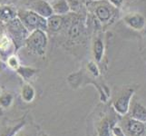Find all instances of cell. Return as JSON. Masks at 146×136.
Here are the masks:
<instances>
[{
  "mask_svg": "<svg viewBox=\"0 0 146 136\" xmlns=\"http://www.w3.org/2000/svg\"><path fill=\"white\" fill-rule=\"evenodd\" d=\"M94 1H97V0H94Z\"/></svg>",
  "mask_w": 146,
  "mask_h": 136,
  "instance_id": "19",
  "label": "cell"
},
{
  "mask_svg": "<svg viewBox=\"0 0 146 136\" xmlns=\"http://www.w3.org/2000/svg\"><path fill=\"white\" fill-rule=\"evenodd\" d=\"M88 70L90 73H92L94 76L97 77L100 75V71H99V68L97 66V64H95L94 62H90L88 63Z\"/></svg>",
  "mask_w": 146,
  "mask_h": 136,
  "instance_id": "14",
  "label": "cell"
},
{
  "mask_svg": "<svg viewBox=\"0 0 146 136\" xmlns=\"http://www.w3.org/2000/svg\"><path fill=\"white\" fill-rule=\"evenodd\" d=\"M130 117L146 123V107L142 103L134 102L131 109Z\"/></svg>",
  "mask_w": 146,
  "mask_h": 136,
  "instance_id": "7",
  "label": "cell"
},
{
  "mask_svg": "<svg viewBox=\"0 0 146 136\" xmlns=\"http://www.w3.org/2000/svg\"><path fill=\"white\" fill-rule=\"evenodd\" d=\"M62 25H63V19L58 16L52 17L48 21V27L53 31H58L61 28Z\"/></svg>",
  "mask_w": 146,
  "mask_h": 136,
  "instance_id": "12",
  "label": "cell"
},
{
  "mask_svg": "<svg viewBox=\"0 0 146 136\" xmlns=\"http://www.w3.org/2000/svg\"><path fill=\"white\" fill-rule=\"evenodd\" d=\"M123 21L128 27L136 31H142L146 26V18L139 13L127 14L123 17Z\"/></svg>",
  "mask_w": 146,
  "mask_h": 136,
  "instance_id": "4",
  "label": "cell"
},
{
  "mask_svg": "<svg viewBox=\"0 0 146 136\" xmlns=\"http://www.w3.org/2000/svg\"><path fill=\"white\" fill-rule=\"evenodd\" d=\"M34 95H35V92L31 86H29V85L25 86L24 91H23V98L26 102H30V101H32L34 98Z\"/></svg>",
  "mask_w": 146,
  "mask_h": 136,
  "instance_id": "13",
  "label": "cell"
},
{
  "mask_svg": "<svg viewBox=\"0 0 146 136\" xmlns=\"http://www.w3.org/2000/svg\"><path fill=\"white\" fill-rule=\"evenodd\" d=\"M133 94L134 90L132 88H128L124 90V92H123L122 94H120L117 99L113 102V109L119 115L123 116V115L127 114L130 110L131 100H132Z\"/></svg>",
  "mask_w": 146,
  "mask_h": 136,
  "instance_id": "2",
  "label": "cell"
},
{
  "mask_svg": "<svg viewBox=\"0 0 146 136\" xmlns=\"http://www.w3.org/2000/svg\"><path fill=\"white\" fill-rule=\"evenodd\" d=\"M26 21L31 27H37V28H44L46 27V22L43 17L37 16L36 14L30 13L27 14L26 17Z\"/></svg>",
  "mask_w": 146,
  "mask_h": 136,
  "instance_id": "9",
  "label": "cell"
},
{
  "mask_svg": "<svg viewBox=\"0 0 146 136\" xmlns=\"http://www.w3.org/2000/svg\"><path fill=\"white\" fill-rule=\"evenodd\" d=\"M0 103H1L5 107L8 106L11 103V96H9V95H5L3 96L1 99H0Z\"/></svg>",
  "mask_w": 146,
  "mask_h": 136,
  "instance_id": "15",
  "label": "cell"
},
{
  "mask_svg": "<svg viewBox=\"0 0 146 136\" xmlns=\"http://www.w3.org/2000/svg\"><path fill=\"white\" fill-rule=\"evenodd\" d=\"M117 121L113 118H104L97 126V136H111Z\"/></svg>",
  "mask_w": 146,
  "mask_h": 136,
  "instance_id": "6",
  "label": "cell"
},
{
  "mask_svg": "<svg viewBox=\"0 0 146 136\" xmlns=\"http://www.w3.org/2000/svg\"><path fill=\"white\" fill-rule=\"evenodd\" d=\"M92 7L95 17L101 24L109 23L114 17L115 11H116V7L113 5H112L109 1H104V0L94 1Z\"/></svg>",
  "mask_w": 146,
  "mask_h": 136,
  "instance_id": "1",
  "label": "cell"
},
{
  "mask_svg": "<svg viewBox=\"0 0 146 136\" xmlns=\"http://www.w3.org/2000/svg\"><path fill=\"white\" fill-rule=\"evenodd\" d=\"M123 132L126 136H145L146 135V125L144 123L140 122L129 117L124 121Z\"/></svg>",
  "mask_w": 146,
  "mask_h": 136,
  "instance_id": "3",
  "label": "cell"
},
{
  "mask_svg": "<svg viewBox=\"0 0 146 136\" xmlns=\"http://www.w3.org/2000/svg\"><path fill=\"white\" fill-rule=\"evenodd\" d=\"M104 53V44L101 36H96L93 43V54L96 62H101Z\"/></svg>",
  "mask_w": 146,
  "mask_h": 136,
  "instance_id": "8",
  "label": "cell"
},
{
  "mask_svg": "<svg viewBox=\"0 0 146 136\" xmlns=\"http://www.w3.org/2000/svg\"><path fill=\"white\" fill-rule=\"evenodd\" d=\"M54 11L58 15H64L69 12L70 7L67 0H58L54 5Z\"/></svg>",
  "mask_w": 146,
  "mask_h": 136,
  "instance_id": "11",
  "label": "cell"
},
{
  "mask_svg": "<svg viewBox=\"0 0 146 136\" xmlns=\"http://www.w3.org/2000/svg\"><path fill=\"white\" fill-rule=\"evenodd\" d=\"M113 133L114 136H126L123 132L122 128L119 126H114L113 129Z\"/></svg>",
  "mask_w": 146,
  "mask_h": 136,
  "instance_id": "16",
  "label": "cell"
},
{
  "mask_svg": "<svg viewBox=\"0 0 146 136\" xmlns=\"http://www.w3.org/2000/svg\"><path fill=\"white\" fill-rule=\"evenodd\" d=\"M29 43L31 47L35 49V51H36L39 54H43L44 47L46 45V34L41 31H36V33H34Z\"/></svg>",
  "mask_w": 146,
  "mask_h": 136,
  "instance_id": "5",
  "label": "cell"
},
{
  "mask_svg": "<svg viewBox=\"0 0 146 136\" xmlns=\"http://www.w3.org/2000/svg\"><path fill=\"white\" fill-rule=\"evenodd\" d=\"M83 33V28L81 24L79 23L78 20H74L72 22L71 26L68 28V34L69 36L74 40H77L82 36Z\"/></svg>",
  "mask_w": 146,
  "mask_h": 136,
  "instance_id": "10",
  "label": "cell"
},
{
  "mask_svg": "<svg viewBox=\"0 0 146 136\" xmlns=\"http://www.w3.org/2000/svg\"><path fill=\"white\" fill-rule=\"evenodd\" d=\"M23 125H24L23 123L17 125V127H15V128H14V129H12L11 131H9V132H8L6 135H5V136H15V134H16V133H17V131H18L20 128H21V127L23 126Z\"/></svg>",
  "mask_w": 146,
  "mask_h": 136,
  "instance_id": "17",
  "label": "cell"
},
{
  "mask_svg": "<svg viewBox=\"0 0 146 136\" xmlns=\"http://www.w3.org/2000/svg\"><path fill=\"white\" fill-rule=\"evenodd\" d=\"M108 1L117 8V7H121L123 6L124 0H108Z\"/></svg>",
  "mask_w": 146,
  "mask_h": 136,
  "instance_id": "18",
  "label": "cell"
}]
</instances>
